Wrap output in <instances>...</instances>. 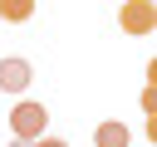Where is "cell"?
I'll return each mask as SVG.
<instances>
[{
  "instance_id": "cell-4",
  "label": "cell",
  "mask_w": 157,
  "mask_h": 147,
  "mask_svg": "<svg viewBox=\"0 0 157 147\" xmlns=\"http://www.w3.org/2000/svg\"><path fill=\"white\" fill-rule=\"evenodd\" d=\"M93 147H132L128 123H98L93 127Z\"/></svg>"
},
{
  "instance_id": "cell-1",
  "label": "cell",
  "mask_w": 157,
  "mask_h": 147,
  "mask_svg": "<svg viewBox=\"0 0 157 147\" xmlns=\"http://www.w3.org/2000/svg\"><path fill=\"white\" fill-rule=\"evenodd\" d=\"M10 127H15V142H39L44 127H49V113H44L39 103H20V108L10 113Z\"/></svg>"
},
{
  "instance_id": "cell-3",
  "label": "cell",
  "mask_w": 157,
  "mask_h": 147,
  "mask_svg": "<svg viewBox=\"0 0 157 147\" xmlns=\"http://www.w3.org/2000/svg\"><path fill=\"white\" fill-rule=\"evenodd\" d=\"M29 78H34L29 59H0V88H5V93H25Z\"/></svg>"
},
{
  "instance_id": "cell-2",
  "label": "cell",
  "mask_w": 157,
  "mask_h": 147,
  "mask_svg": "<svg viewBox=\"0 0 157 147\" xmlns=\"http://www.w3.org/2000/svg\"><path fill=\"white\" fill-rule=\"evenodd\" d=\"M118 24H123L128 34H152V24H157V10H152L147 0H128V5L118 10Z\"/></svg>"
},
{
  "instance_id": "cell-5",
  "label": "cell",
  "mask_w": 157,
  "mask_h": 147,
  "mask_svg": "<svg viewBox=\"0 0 157 147\" xmlns=\"http://www.w3.org/2000/svg\"><path fill=\"white\" fill-rule=\"evenodd\" d=\"M29 15H34V5H29V0H0V20L20 24V20H29Z\"/></svg>"
},
{
  "instance_id": "cell-6",
  "label": "cell",
  "mask_w": 157,
  "mask_h": 147,
  "mask_svg": "<svg viewBox=\"0 0 157 147\" xmlns=\"http://www.w3.org/2000/svg\"><path fill=\"white\" fill-rule=\"evenodd\" d=\"M29 147H69L64 137H39V142H29Z\"/></svg>"
},
{
  "instance_id": "cell-7",
  "label": "cell",
  "mask_w": 157,
  "mask_h": 147,
  "mask_svg": "<svg viewBox=\"0 0 157 147\" xmlns=\"http://www.w3.org/2000/svg\"><path fill=\"white\" fill-rule=\"evenodd\" d=\"M10 147H29V142H10Z\"/></svg>"
}]
</instances>
